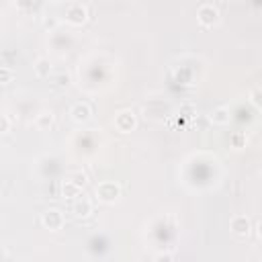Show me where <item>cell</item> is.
Here are the masks:
<instances>
[{"instance_id": "6da1fadb", "label": "cell", "mask_w": 262, "mask_h": 262, "mask_svg": "<svg viewBox=\"0 0 262 262\" xmlns=\"http://www.w3.org/2000/svg\"><path fill=\"white\" fill-rule=\"evenodd\" d=\"M86 16H88V8H86V4L82 2H70L68 6H66V20L72 25H82Z\"/></svg>"}, {"instance_id": "7a4b0ae2", "label": "cell", "mask_w": 262, "mask_h": 262, "mask_svg": "<svg viewBox=\"0 0 262 262\" xmlns=\"http://www.w3.org/2000/svg\"><path fill=\"white\" fill-rule=\"evenodd\" d=\"M96 194H98V199L104 201V203H113L119 199V194H121V186L117 182H111V180H104L96 186Z\"/></svg>"}, {"instance_id": "3957f363", "label": "cell", "mask_w": 262, "mask_h": 262, "mask_svg": "<svg viewBox=\"0 0 262 262\" xmlns=\"http://www.w3.org/2000/svg\"><path fill=\"white\" fill-rule=\"evenodd\" d=\"M136 123H138V117H136V113L131 111V108H125V111H119L115 115V127L119 131H123V134H127V131L134 129Z\"/></svg>"}, {"instance_id": "277c9868", "label": "cell", "mask_w": 262, "mask_h": 262, "mask_svg": "<svg viewBox=\"0 0 262 262\" xmlns=\"http://www.w3.org/2000/svg\"><path fill=\"white\" fill-rule=\"evenodd\" d=\"M196 16L203 25H215L220 20V10H217L211 2H203L199 8H196Z\"/></svg>"}, {"instance_id": "5b68a950", "label": "cell", "mask_w": 262, "mask_h": 262, "mask_svg": "<svg viewBox=\"0 0 262 262\" xmlns=\"http://www.w3.org/2000/svg\"><path fill=\"white\" fill-rule=\"evenodd\" d=\"M230 228H232V234H234V236H238V238H248V234H250V220H248L246 215H234Z\"/></svg>"}, {"instance_id": "8992f818", "label": "cell", "mask_w": 262, "mask_h": 262, "mask_svg": "<svg viewBox=\"0 0 262 262\" xmlns=\"http://www.w3.org/2000/svg\"><path fill=\"white\" fill-rule=\"evenodd\" d=\"M41 224L48 230H60L64 226V215H62L60 209H48L41 215Z\"/></svg>"}, {"instance_id": "52a82bcc", "label": "cell", "mask_w": 262, "mask_h": 262, "mask_svg": "<svg viewBox=\"0 0 262 262\" xmlns=\"http://www.w3.org/2000/svg\"><path fill=\"white\" fill-rule=\"evenodd\" d=\"M70 115L76 123H86L90 117H92V108L88 102H76L72 108H70Z\"/></svg>"}, {"instance_id": "ba28073f", "label": "cell", "mask_w": 262, "mask_h": 262, "mask_svg": "<svg viewBox=\"0 0 262 262\" xmlns=\"http://www.w3.org/2000/svg\"><path fill=\"white\" fill-rule=\"evenodd\" d=\"M72 213L76 217H88L92 213V203L86 199V196H78V199L72 203Z\"/></svg>"}, {"instance_id": "9c48e42d", "label": "cell", "mask_w": 262, "mask_h": 262, "mask_svg": "<svg viewBox=\"0 0 262 262\" xmlns=\"http://www.w3.org/2000/svg\"><path fill=\"white\" fill-rule=\"evenodd\" d=\"M209 121L215 125H228L230 123V108L226 106H217L209 113Z\"/></svg>"}, {"instance_id": "30bf717a", "label": "cell", "mask_w": 262, "mask_h": 262, "mask_svg": "<svg viewBox=\"0 0 262 262\" xmlns=\"http://www.w3.org/2000/svg\"><path fill=\"white\" fill-rule=\"evenodd\" d=\"M80 192H82V186H78V184L72 182L70 178L62 184V194L66 196V199H74V196H80Z\"/></svg>"}, {"instance_id": "8fae6325", "label": "cell", "mask_w": 262, "mask_h": 262, "mask_svg": "<svg viewBox=\"0 0 262 262\" xmlns=\"http://www.w3.org/2000/svg\"><path fill=\"white\" fill-rule=\"evenodd\" d=\"M35 74H37L39 78H48V76L52 74V64H50V60L39 58V60L35 62Z\"/></svg>"}, {"instance_id": "7c38bea8", "label": "cell", "mask_w": 262, "mask_h": 262, "mask_svg": "<svg viewBox=\"0 0 262 262\" xmlns=\"http://www.w3.org/2000/svg\"><path fill=\"white\" fill-rule=\"evenodd\" d=\"M52 123H54V113H52V111H43V113H39L37 119H35V125H37L39 129H48Z\"/></svg>"}, {"instance_id": "4fadbf2b", "label": "cell", "mask_w": 262, "mask_h": 262, "mask_svg": "<svg viewBox=\"0 0 262 262\" xmlns=\"http://www.w3.org/2000/svg\"><path fill=\"white\" fill-rule=\"evenodd\" d=\"M250 102L262 111V86H256V88L250 90Z\"/></svg>"}, {"instance_id": "5bb4252c", "label": "cell", "mask_w": 262, "mask_h": 262, "mask_svg": "<svg viewBox=\"0 0 262 262\" xmlns=\"http://www.w3.org/2000/svg\"><path fill=\"white\" fill-rule=\"evenodd\" d=\"M230 140H232V146L236 150H242L246 146V134H242V131H236V134H232Z\"/></svg>"}, {"instance_id": "9a60e30c", "label": "cell", "mask_w": 262, "mask_h": 262, "mask_svg": "<svg viewBox=\"0 0 262 262\" xmlns=\"http://www.w3.org/2000/svg\"><path fill=\"white\" fill-rule=\"evenodd\" d=\"M10 80H12V70L8 68V66H2V68H0V82L8 84Z\"/></svg>"}, {"instance_id": "2e32d148", "label": "cell", "mask_w": 262, "mask_h": 262, "mask_svg": "<svg viewBox=\"0 0 262 262\" xmlns=\"http://www.w3.org/2000/svg\"><path fill=\"white\" fill-rule=\"evenodd\" d=\"M70 180L76 182L78 186H84V184H86V174H82V172H74L72 176H70Z\"/></svg>"}, {"instance_id": "e0dca14e", "label": "cell", "mask_w": 262, "mask_h": 262, "mask_svg": "<svg viewBox=\"0 0 262 262\" xmlns=\"http://www.w3.org/2000/svg\"><path fill=\"white\" fill-rule=\"evenodd\" d=\"M156 262H174V256L170 252H164V254H158L156 256Z\"/></svg>"}, {"instance_id": "ac0fdd59", "label": "cell", "mask_w": 262, "mask_h": 262, "mask_svg": "<svg viewBox=\"0 0 262 262\" xmlns=\"http://www.w3.org/2000/svg\"><path fill=\"white\" fill-rule=\"evenodd\" d=\"M190 113H194V106H192V104H188V102H186V104H182V106H180V115L190 117Z\"/></svg>"}, {"instance_id": "d6986e66", "label": "cell", "mask_w": 262, "mask_h": 262, "mask_svg": "<svg viewBox=\"0 0 262 262\" xmlns=\"http://www.w3.org/2000/svg\"><path fill=\"white\" fill-rule=\"evenodd\" d=\"M2 134H8V129H10V121H8V115H2Z\"/></svg>"}, {"instance_id": "ffe728a7", "label": "cell", "mask_w": 262, "mask_h": 262, "mask_svg": "<svg viewBox=\"0 0 262 262\" xmlns=\"http://www.w3.org/2000/svg\"><path fill=\"white\" fill-rule=\"evenodd\" d=\"M256 230H258V238H260V240H262V220H260V222H258V228H256Z\"/></svg>"}]
</instances>
